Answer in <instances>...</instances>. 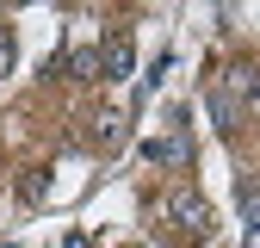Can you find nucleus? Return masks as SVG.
I'll use <instances>...</instances> for the list:
<instances>
[{
	"label": "nucleus",
	"instance_id": "obj_7",
	"mask_svg": "<svg viewBox=\"0 0 260 248\" xmlns=\"http://www.w3.org/2000/svg\"><path fill=\"white\" fill-rule=\"evenodd\" d=\"M44 193H50V168H31V174L19 180V199H25V205H38Z\"/></svg>",
	"mask_w": 260,
	"mask_h": 248
},
{
	"label": "nucleus",
	"instance_id": "obj_8",
	"mask_svg": "<svg viewBox=\"0 0 260 248\" xmlns=\"http://www.w3.org/2000/svg\"><path fill=\"white\" fill-rule=\"evenodd\" d=\"M69 69H75V81H100V50H75Z\"/></svg>",
	"mask_w": 260,
	"mask_h": 248
},
{
	"label": "nucleus",
	"instance_id": "obj_1",
	"mask_svg": "<svg viewBox=\"0 0 260 248\" xmlns=\"http://www.w3.org/2000/svg\"><path fill=\"white\" fill-rule=\"evenodd\" d=\"M155 211L168 217L180 236H192V242H205V236H211V224H217V217H211V205H205V193H192V186H174V193L161 199Z\"/></svg>",
	"mask_w": 260,
	"mask_h": 248
},
{
	"label": "nucleus",
	"instance_id": "obj_11",
	"mask_svg": "<svg viewBox=\"0 0 260 248\" xmlns=\"http://www.w3.org/2000/svg\"><path fill=\"white\" fill-rule=\"evenodd\" d=\"M62 248H93V242H87V236H69V242H62Z\"/></svg>",
	"mask_w": 260,
	"mask_h": 248
},
{
	"label": "nucleus",
	"instance_id": "obj_2",
	"mask_svg": "<svg viewBox=\"0 0 260 248\" xmlns=\"http://www.w3.org/2000/svg\"><path fill=\"white\" fill-rule=\"evenodd\" d=\"M223 87H230V100H236L242 112H260V69H230Z\"/></svg>",
	"mask_w": 260,
	"mask_h": 248
},
{
	"label": "nucleus",
	"instance_id": "obj_6",
	"mask_svg": "<svg viewBox=\"0 0 260 248\" xmlns=\"http://www.w3.org/2000/svg\"><path fill=\"white\" fill-rule=\"evenodd\" d=\"M186 155H192V143L174 131V137H161V143H149V162H186Z\"/></svg>",
	"mask_w": 260,
	"mask_h": 248
},
{
	"label": "nucleus",
	"instance_id": "obj_4",
	"mask_svg": "<svg viewBox=\"0 0 260 248\" xmlns=\"http://www.w3.org/2000/svg\"><path fill=\"white\" fill-rule=\"evenodd\" d=\"M211 124H217V131H236V124H242V106L230 100V87H211Z\"/></svg>",
	"mask_w": 260,
	"mask_h": 248
},
{
	"label": "nucleus",
	"instance_id": "obj_5",
	"mask_svg": "<svg viewBox=\"0 0 260 248\" xmlns=\"http://www.w3.org/2000/svg\"><path fill=\"white\" fill-rule=\"evenodd\" d=\"M93 143H100V149H118L124 143V112H100V118H93Z\"/></svg>",
	"mask_w": 260,
	"mask_h": 248
},
{
	"label": "nucleus",
	"instance_id": "obj_9",
	"mask_svg": "<svg viewBox=\"0 0 260 248\" xmlns=\"http://www.w3.org/2000/svg\"><path fill=\"white\" fill-rule=\"evenodd\" d=\"M13 62H19V38L13 25H0V75H13Z\"/></svg>",
	"mask_w": 260,
	"mask_h": 248
},
{
	"label": "nucleus",
	"instance_id": "obj_3",
	"mask_svg": "<svg viewBox=\"0 0 260 248\" xmlns=\"http://www.w3.org/2000/svg\"><path fill=\"white\" fill-rule=\"evenodd\" d=\"M130 38H106V50H100V81H130Z\"/></svg>",
	"mask_w": 260,
	"mask_h": 248
},
{
	"label": "nucleus",
	"instance_id": "obj_10",
	"mask_svg": "<svg viewBox=\"0 0 260 248\" xmlns=\"http://www.w3.org/2000/svg\"><path fill=\"white\" fill-rule=\"evenodd\" d=\"M242 248H260V217H254V224L242 230Z\"/></svg>",
	"mask_w": 260,
	"mask_h": 248
}]
</instances>
